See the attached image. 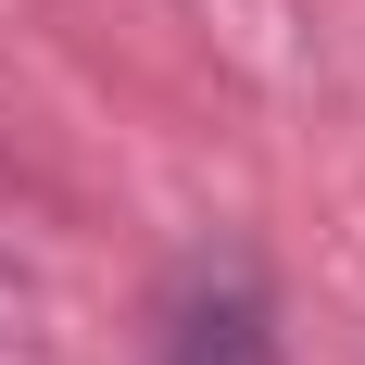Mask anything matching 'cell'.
<instances>
[{"instance_id":"cell-1","label":"cell","mask_w":365,"mask_h":365,"mask_svg":"<svg viewBox=\"0 0 365 365\" xmlns=\"http://www.w3.org/2000/svg\"><path fill=\"white\" fill-rule=\"evenodd\" d=\"M151 365H277V302H264L252 264H215V277H189Z\"/></svg>"}]
</instances>
